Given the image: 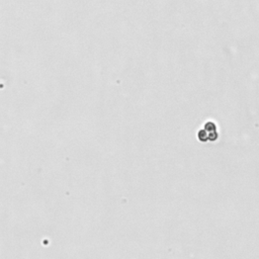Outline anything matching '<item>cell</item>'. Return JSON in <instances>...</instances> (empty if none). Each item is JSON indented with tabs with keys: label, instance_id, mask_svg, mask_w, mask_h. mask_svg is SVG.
Wrapping results in <instances>:
<instances>
[{
	"label": "cell",
	"instance_id": "6da1fadb",
	"mask_svg": "<svg viewBox=\"0 0 259 259\" xmlns=\"http://www.w3.org/2000/svg\"><path fill=\"white\" fill-rule=\"evenodd\" d=\"M197 137L200 140L201 138H206V141L216 140L218 137V134H217V129H216L215 124L209 123L207 125H206V128L197 134Z\"/></svg>",
	"mask_w": 259,
	"mask_h": 259
}]
</instances>
